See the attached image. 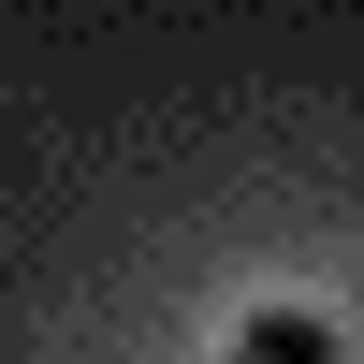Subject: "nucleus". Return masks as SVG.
<instances>
[{"label": "nucleus", "instance_id": "nucleus-1", "mask_svg": "<svg viewBox=\"0 0 364 364\" xmlns=\"http://www.w3.org/2000/svg\"><path fill=\"white\" fill-rule=\"evenodd\" d=\"M233 364H336V321L321 306H262L248 336H233Z\"/></svg>", "mask_w": 364, "mask_h": 364}]
</instances>
